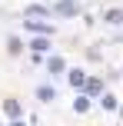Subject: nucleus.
<instances>
[{"label":"nucleus","instance_id":"nucleus-10","mask_svg":"<svg viewBox=\"0 0 123 126\" xmlns=\"http://www.w3.org/2000/svg\"><path fill=\"white\" fill-rule=\"evenodd\" d=\"M37 100H43V103L57 100V90H53V86H40V90H37Z\"/></svg>","mask_w":123,"mask_h":126},{"label":"nucleus","instance_id":"nucleus-12","mask_svg":"<svg viewBox=\"0 0 123 126\" xmlns=\"http://www.w3.org/2000/svg\"><path fill=\"white\" fill-rule=\"evenodd\" d=\"M103 20H106V23H123V10H106Z\"/></svg>","mask_w":123,"mask_h":126},{"label":"nucleus","instance_id":"nucleus-3","mask_svg":"<svg viewBox=\"0 0 123 126\" xmlns=\"http://www.w3.org/2000/svg\"><path fill=\"white\" fill-rule=\"evenodd\" d=\"M67 80H70L73 90H83V86H87V73H83L80 66H77V70H67Z\"/></svg>","mask_w":123,"mask_h":126},{"label":"nucleus","instance_id":"nucleus-1","mask_svg":"<svg viewBox=\"0 0 123 126\" xmlns=\"http://www.w3.org/2000/svg\"><path fill=\"white\" fill-rule=\"evenodd\" d=\"M23 27H27V33H37V37H53V33H57L47 20H40V17H23Z\"/></svg>","mask_w":123,"mask_h":126},{"label":"nucleus","instance_id":"nucleus-6","mask_svg":"<svg viewBox=\"0 0 123 126\" xmlns=\"http://www.w3.org/2000/svg\"><path fill=\"white\" fill-rule=\"evenodd\" d=\"M30 50H33V53H40V57H43V53L50 50V37H33V40H30Z\"/></svg>","mask_w":123,"mask_h":126},{"label":"nucleus","instance_id":"nucleus-11","mask_svg":"<svg viewBox=\"0 0 123 126\" xmlns=\"http://www.w3.org/2000/svg\"><path fill=\"white\" fill-rule=\"evenodd\" d=\"M90 110V96H77L73 100V113H87Z\"/></svg>","mask_w":123,"mask_h":126},{"label":"nucleus","instance_id":"nucleus-4","mask_svg":"<svg viewBox=\"0 0 123 126\" xmlns=\"http://www.w3.org/2000/svg\"><path fill=\"white\" fill-rule=\"evenodd\" d=\"M50 7H40V3H30V7H27V10H23V17H40V20H43V17H50Z\"/></svg>","mask_w":123,"mask_h":126},{"label":"nucleus","instance_id":"nucleus-8","mask_svg":"<svg viewBox=\"0 0 123 126\" xmlns=\"http://www.w3.org/2000/svg\"><path fill=\"white\" fill-rule=\"evenodd\" d=\"M3 113L10 116V120H20V116H23V110H20L17 100H7V103H3Z\"/></svg>","mask_w":123,"mask_h":126},{"label":"nucleus","instance_id":"nucleus-7","mask_svg":"<svg viewBox=\"0 0 123 126\" xmlns=\"http://www.w3.org/2000/svg\"><path fill=\"white\" fill-rule=\"evenodd\" d=\"M83 93H87V96H103V83H100V80H90V76H87Z\"/></svg>","mask_w":123,"mask_h":126},{"label":"nucleus","instance_id":"nucleus-13","mask_svg":"<svg viewBox=\"0 0 123 126\" xmlns=\"http://www.w3.org/2000/svg\"><path fill=\"white\" fill-rule=\"evenodd\" d=\"M10 126H27V123H23V120H13V123H10Z\"/></svg>","mask_w":123,"mask_h":126},{"label":"nucleus","instance_id":"nucleus-2","mask_svg":"<svg viewBox=\"0 0 123 126\" xmlns=\"http://www.w3.org/2000/svg\"><path fill=\"white\" fill-rule=\"evenodd\" d=\"M53 13H57V17H77L80 7H77V0H60V3L53 7Z\"/></svg>","mask_w":123,"mask_h":126},{"label":"nucleus","instance_id":"nucleus-9","mask_svg":"<svg viewBox=\"0 0 123 126\" xmlns=\"http://www.w3.org/2000/svg\"><path fill=\"white\" fill-rule=\"evenodd\" d=\"M47 70H50V73H63V70H67L63 57H47Z\"/></svg>","mask_w":123,"mask_h":126},{"label":"nucleus","instance_id":"nucleus-5","mask_svg":"<svg viewBox=\"0 0 123 126\" xmlns=\"http://www.w3.org/2000/svg\"><path fill=\"white\" fill-rule=\"evenodd\" d=\"M100 106H103L106 113H117V110H120V100L113 93H103V96H100Z\"/></svg>","mask_w":123,"mask_h":126}]
</instances>
